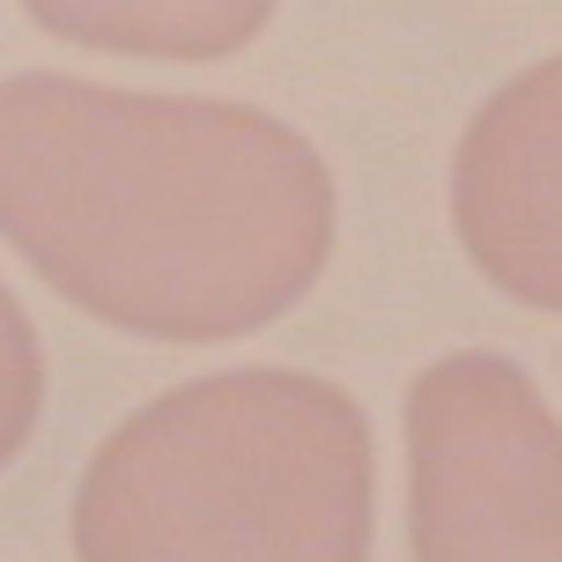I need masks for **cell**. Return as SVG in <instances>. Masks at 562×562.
Returning <instances> with one entry per match:
<instances>
[{
    "mask_svg": "<svg viewBox=\"0 0 562 562\" xmlns=\"http://www.w3.org/2000/svg\"><path fill=\"white\" fill-rule=\"evenodd\" d=\"M37 407H45V348H37V326L15 304V289L0 281V474L30 445Z\"/></svg>",
    "mask_w": 562,
    "mask_h": 562,
    "instance_id": "6",
    "label": "cell"
},
{
    "mask_svg": "<svg viewBox=\"0 0 562 562\" xmlns=\"http://www.w3.org/2000/svg\"><path fill=\"white\" fill-rule=\"evenodd\" d=\"M0 237L119 334L245 340L326 274L334 170L259 104L8 75Z\"/></svg>",
    "mask_w": 562,
    "mask_h": 562,
    "instance_id": "1",
    "label": "cell"
},
{
    "mask_svg": "<svg viewBox=\"0 0 562 562\" xmlns=\"http://www.w3.org/2000/svg\"><path fill=\"white\" fill-rule=\"evenodd\" d=\"M30 23L126 59H229L274 23V0H23Z\"/></svg>",
    "mask_w": 562,
    "mask_h": 562,
    "instance_id": "5",
    "label": "cell"
},
{
    "mask_svg": "<svg viewBox=\"0 0 562 562\" xmlns=\"http://www.w3.org/2000/svg\"><path fill=\"white\" fill-rule=\"evenodd\" d=\"M407 555L562 562V422L510 356L459 348L407 385Z\"/></svg>",
    "mask_w": 562,
    "mask_h": 562,
    "instance_id": "3",
    "label": "cell"
},
{
    "mask_svg": "<svg viewBox=\"0 0 562 562\" xmlns=\"http://www.w3.org/2000/svg\"><path fill=\"white\" fill-rule=\"evenodd\" d=\"M378 445L311 370H215L156 393L75 488L82 562H370Z\"/></svg>",
    "mask_w": 562,
    "mask_h": 562,
    "instance_id": "2",
    "label": "cell"
},
{
    "mask_svg": "<svg viewBox=\"0 0 562 562\" xmlns=\"http://www.w3.org/2000/svg\"><path fill=\"white\" fill-rule=\"evenodd\" d=\"M451 229L488 289L562 311V53L510 75L451 148Z\"/></svg>",
    "mask_w": 562,
    "mask_h": 562,
    "instance_id": "4",
    "label": "cell"
}]
</instances>
